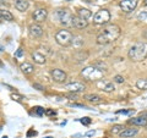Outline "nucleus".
Masks as SVG:
<instances>
[{"label": "nucleus", "mask_w": 147, "mask_h": 138, "mask_svg": "<svg viewBox=\"0 0 147 138\" xmlns=\"http://www.w3.org/2000/svg\"><path fill=\"white\" fill-rule=\"evenodd\" d=\"M71 45L75 48H81L84 45V38L80 36H75L72 38V42H71Z\"/></svg>", "instance_id": "22"}, {"label": "nucleus", "mask_w": 147, "mask_h": 138, "mask_svg": "<svg viewBox=\"0 0 147 138\" xmlns=\"http://www.w3.org/2000/svg\"><path fill=\"white\" fill-rule=\"evenodd\" d=\"M96 133H97V131H96V130H91V131H88V132H86L85 136H86V137H93Z\"/></svg>", "instance_id": "33"}, {"label": "nucleus", "mask_w": 147, "mask_h": 138, "mask_svg": "<svg viewBox=\"0 0 147 138\" xmlns=\"http://www.w3.org/2000/svg\"><path fill=\"white\" fill-rule=\"evenodd\" d=\"M97 86L100 90L105 92V93H110V92L115 90V86H114L113 82H108V81H103V80H99L97 82Z\"/></svg>", "instance_id": "10"}, {"label": "nucleus", "mask_w": 147, "mask_h": 138, "mask_svg": "<svg viewBox=\"0 0 147 138\" xmlns=\"http://www.w3.org/2000/svg\"><path fill=\"white\" fill-rule=\"evenodd\" d=\"M118 114H125V115H131L134 114V110H119Z\"/></svg>", "instance_id": "30"}, {"label": "nucleus", "mask_w": 147, "mask_h": 138, "mask_svg": "<svg viewBox=\"0 0 147 138\" xmlns=\"http://www.w3.org/2000/svg\"><path fill=\"white\" fill-rule=\"evenodd\" d=\"M0 131H1V128H0Z\"/></svg>", "instance_id": "40"}, {"label": "nucleus", "mask_w": 147, "mask_h": 138, "mask_svg": "<svg viewBox=\"0 0 147 138\" xmlns=\"http://www.w3.org/2000/svg\"><path fill=\"white\" fill-rule=\"evenodd\" d=\"M85 99L90 103H93V104H98V103H102V96H99L98 94H86L85 95Z\"/></svg>", "instance_id": "18"}, {"label": "nucleus", "mask_w": 147, "mask_h": 138, "mask_svg": "<svg viewBox=\"0 0 147 138\" xmlns=\"http://www.w3.org/2000/svg\"><path fill=\"white\" fill-rule=\"evenodd\" d=\"M77 16L81 18H85V20H88V18L92 16V12L88 10V9H80L77 11Z\"/></svg>", "instance_id": "21"}, {"label": "nucleus", "mask_w": 147, "mask_h": 138, "mask_svg": "<svg viewBox=\"0 0 147 138\" xmlns=\"http://www.w3.org/2000/svg\"><path fill=\"white\" fill-rule=\"evenodd\" d=\"M120 33H121V29L119 26L108 25L97 36V43L99 45H108L110 43H113L114 40H117L120 37Z\"/></svg>", "instance_id": "1"}, {"label": "nucleus", "mask_w": 147, "mask_h": 138, "mask_svg": "<svg viewBox=\"0 0 147 138\" xmlns=\"http://www.w3.org/2000/svg\"><path fill=\"white\" fill-rule=\"evenodd\" d=\"M11 98H12L13 100H22V99H24V96L16 93V94H11Z\"/></svg>", "instance_id": "32"}, {"label": "nucleus", "mask_w": 147, "mask_h": 138, "mask_svg": "<svg viewBox=\"0 0 147 138\" xmlns=\"http://www.w3.org/2000/svg\"><path fill=\"white\" fill-rule=\"evenodd\" d=\"M110 21V12L107 9H102L94 13L93 16V22L96 25H107Z\"/></svg>", "instance_id": "6"}, {"label": "nucleus", "mask_w": 147, "mask_h": 138, "mask_svg": "<svg viewBox=\"0 0 147 138\" xmlns=\"http://www.w3.org/2000/svg\"><path fill=\"white\" fill-rule=\"evenodd\" d=\"M57 16L59 18V21H60V23L64 25L65 27L74 26V15L67 9H60V10H58Z\"/></svg>", "instance_id": "5"}, {"label": "nucleus", "mask_w": 147, "mask_h": 138, "mask_svg": "<svg viewBox=\"0 0 147 138\" xmlns=\"http://www.w3.org/2000/svg\"><path fill=\"white\" fill-rule=\"evenodd\" d=\"M50 75H52V78L57 83H64L66 81V73L60 68H53Z\"/></svg>", "instance_id": "7"}, {"label": "nucleus", "mask_w": 147, "mask_h": 138, "mask_svg": "<svg viewBox=\"0 0 147 138\" xmlns=\"http://www.w3.org/2000/svg\"><path fill=\"white\" fill-rule=\"evenodd\" d=\"M144 37H145V39L147 40V29H146V31L144 32Z\"/></svg>", "instance_id": "37"}, {"label": "nucleus", "mask_w": 147, "mask_h": 138, "mask_svg": "<svg viewBox=\"0 0 147 138\" xmlns=\"http://www.w3.org/2000/svg\"><path fill=\"white\" fill-rule=\"evenodd\" d=\"M85 3H87V4H94L96 3V0H84Z\"/></svg>", "instance_id": "36"}, {"label": "nucleus", "mask_w": 147, "mask_h": 138, "mask_svg": "<svg viewBox=\"0 0 147 138\" xmlns=\"http://www.w3.org/2000/svg\"><path fill=\"white\" fill-rule=\"evenodd\" d=\"M87 25H88V22H87V20H85V18H81L79 16H74V26L76 27V28L79 29H82L85 28V27H87Z\"/></svg>", "instance_id": "14"}, {"label": "nucleus", "mask_w": 147, "mask_h": 138, "mask_svg": "<svg viewBox=\"0 0 147 138\" xmlns=\"http://www.w3.org/2000/svg\"><path fill=\"white\" fill-rule=\"evenodd\" d=\"M147 56V45L142 42L135 43L129 50V58L135 62H140L145 60Z\"/></svg>", "instance_id": "2"}, {"label": "nucleus", "mask_w": 147, "mask_h": 138, "mask_svg": "<svg viewBox=\"0 0 147 138\" xmlns=\"http://www.w3.org/2000/svg\"><path fill=\"white\" fill-rule=\"evenodd\" d=\"M136 6H137V0H121L120 1V7L125 12L134 11Z\"/></svg>", "instance_id": "9"}, {"label": "nucleus", "mask_w": 147, "mask_h": 138, "mask_svg": "<svg viewBox=\"0 0 147 138\" xmlns=\"http://www.w3.org/2000/svg\"><path fill=\"white\" fill-rule=\"evenodd\" d=\"M72 38H74L72 33L67 29H60L55 34V40H57V43L59 45H61V47H69V45H71Z\"/></svg>", "instance_id": "4"}, {"label": "nucleus", "mask_w": 147, "mask_h": 138, "mask_svg": "<svg viewBox=\"0 0 147 138\" xmlns=\"http://www.w3.org/2000/svg\"><path fill=\"white\" fill-rule=\"evenodd\" d=\"M144 5H145V6H147V0H145V1H144Z\"/></svg>", "instance_id": "38"}, {"label": "nucleus", "mask_w": 147, "mask_h": 138, "mask_svg": "<svg viewBox=\"0 0 147 138\" xmlns=\"http://www.w3.org/2000/svg\"><path fill=\"white\" fill-rule=\"evenodd\" d=\"M20 68H21L22 72L26 73V75H31V73L34 71V67L32 66L31 64H28V62H22L20 65Z\"/></svg>", "instance_id": "20"}, {"label": "nucleus", "mask_w": 147, "mask_h": 138, "mask_svg": "<svg viewBox=\"0 0 147 138\" xmlns=\"http://www.w3.org/2000/svg\"><path fill=\"white\" fill-rule=\"evenodd\" d=\"M24 56V49L22 48H18L17 52L15 53V58H22Z\"/></svg>", "instance_id": "29"}, {"label": "nucleus", "mask_w": 147, "mask_h": 138, "mask_svg": "<svg viewBox=\"0 0 147 138\" xmlns=\"http://www.w3.org/2000/svg\"><path fill=\"white\" fill-rule=\"evenodd\" d=\"M88 58V53L86 52H77L75 54V60H77V62H82V61H86V59Z\"/></svg>", "instance_id": "23"}, {"label": "nucleus", "mask_w": 147, "mask_h": 138, "mask_svg": "<svg viewBox=\"0 0 147 138\" xmlns=\"http://www.w3.org/2000/svg\"><path fill=\"white\" fill-rule=\"evenodd\" d=\"M32 59H33V61L36 64H38V65H44V64L47 62V56L40 52H38V50L32 54Z\"/></svg>", "instance_id": "13"}, {"label": "nucleus", "mask_w": 147, "mask_h": 138, "mask_svg": "<svg viewBox=\"0 0 147 138\" xmlns=\"http://www.w3.org/2000/svg\"><path fill=\"white\" fill-rule=\"evenodd\" d=\"M33 87H34V88H38V90H43V89H44L43 86H40V84H38V83H34Z\"/></svg>", "instance_id": "34"}, {"label": "nucleus", "mask_w": 147, "mask_h": 138, "mask_svg": "<svg viewBox=\"0 0 147 138\" xmlns=\"http://www.w3.org/2000/svg\"><path fill=\"white\" fill-rule=\"evenodd\" d=\"M33 109H34V111H36V114L38 115V116H42V115L45 114V110L43 108H40V107H37V108H33Z\"/></svg>", "instance_id": "28"}, {"label": "nucleus", "mask_w": 147, "mask_h": 138, "mask_svg": "<svg viewBox=\"0 0 147 138\" xmlns=\"http://www.w3.org/2000/svg\"><path fill=\"white\" fill-rule=\"evenodd\" d=\"M81 75L84 78H86V80L88 81H99L103 78V75H104V71L99 70L98 67H96L94 65L93 66H87L85 67L84 70L81 71Z\"/></svg>", "instance_id": "3"}, {"label": "nucleus", "mask_w": 147, "mask_h": 138, "mask_svg": "<svg viewBox=\"0 0 147 138\" xmlns=\"http://www.w3.org/2000/svg\"><path fill=\"white\" fill-rule=\"evenodd\" d=\"M85 88V84L81 82H71V83H67L65 86V89L71 92V93H80V92H84Z\"/></svg>", "instance_id": "8"}, {"label": "nucleus", "mask_w": 147, "mask_h": 138, "mask_svg": "<svg viewBox=\"0 0 147 138\" xmlns=\"http://www.w3.org/2000/svg\"><path fill=\"white\" fill-rule=\"evenodd\" d=\"M28 6H30V3L27 1V0H16L15 1V7L21 12L27 11Z\"/></svg>", "instance_id": "16"}, {"label": "nucleus", "mask_w": 147, "mask_h": 138, "mask_svg": "<svg viewBox=\"0 0 147 138\" xmlns=\"http://www.w3.org/2000/svg\"><path fill=\"white\" fill-rule=\"evenodd\" d=\"M82 123H84V125H90V123H91V119L90 117H84V119H81V120H80Z\"/></svg>", "instance_id": "31"}, {"label": "nucleus", "mask_w": 147, "mask_h": 138, "mask_svg": "<svg viewBox=\"0 0 147 138\" xmlns=\"http://www.w3.org/2000/svg\"><path fill=\"white\" fill-rule=\"evenodd\" d=\"M28 33L31 37H33V38H39V37H42V34H43V28L38 23H32L28 27Z\"/></svg>", "instance_id": "12"}, {"label": "nucleus", "mask_w": 147, "mask_h": 138, "mask_svg": "<svg viewBox=\"0 0 147 138\" xmlns=\"http://www.w3.org/2000/svg\"><path fill=\"white\" fill-rule=\"evenodd\" d=\"M137 128H125V130H123L120 132V136L121 138H131V137H134L137 135Z\"/></svg>", "instance_id": "15"}, {"label": "nucleus", "mask_w": 147, "mask_h": 138, "mask_svg": "<svg viewBox=\"0 0 147 138\" xmlns=\"http://www.w3.org/2000/svg\"><path fill=\"white\" fill-rule=\"evenodd\" d=\"M137 18H139L140 21H144L147 18V10H144V11H141L139 15H137Z\"/></svg>", "instance_id": "27"}, {"label": "nucleus", "mask_w": 147, "mask_h": 138, "mask_svg": "<svg viewBox=\"0 0 147 138\" xmlns=\"http://www.w3.org/2000/svg\"><path fill=\"white\" fill-rule=\"evenodd\" d=\"M48 16V11L45 9H37V10L33 12V20L37 22V23H40V22H44L47 20Z\"/></svg>", "instance_id": "11"}, {"label": "nucleus", "mask_w": 147, "mask_h": 138, "mask_svg": "<svg viewBox=\"0 0 147 138\" xmlns=\"http://www.w3.org/2000/svg\"><path fill=\"white\" fill-rule=\"evenodd\" d=\"M45 114L47 115H54L55 111H53V110H45Z\"/></svg>", "instance_id": "35"}, {"label": "nucleus", "mask_w": 147, "mask_h": 138, "mask_svg": "<svg viewBox=\"0 0 147 138\" xmlns=\"http://www.w3.org/2000/svg\"><path fill=\"white\" fill-rule=\"evenodd\" d=\"M136 87L139 89H147V78H140V80H137Z\"/></svg>", "instance_id": "24"}, {"label": "nucleus", "mask_w": 147, "mask_h": 138, "mask_svg": "<svg viewBox=\"0 0 147 138\" xmlns=\"http://www.w3.org/2000/svg\"><path fill=\"white\" fill-rule=\"evenodd\" d=\"M124 77L121 76V75H117V76H114V82L115 83H119V84H121V83H124Z\"/></svg>", "instance_id": "26"}, {"label": "nucleus", "mask_w": 147, "mask_h": 138, "mask_svg": "<svg viewBox=\"0 0 147 138\" xmlns=\"http://www.w3.org/2000/svg\"><path fill=\"white\" fill-rule=\"evenodd\" d=\"M129 122L132 123V125H136V126H146L147 125V119L144 117V116H139V117L130 119Z\"/></svg>", "instance_id": "17"}, {"label": "nucleus", "mask_w": 147, "mask_h": 138, "mask_svg": "<svg viewBox=\"0 0 147 138\" xmlns=\"http://www.w3.org/2000/svg\"><path fill=\"white\" fill-rule=\"evenodd\" d=\"M123 128L124 127L121 125H115L112 128V133H113V135H120V132L123 131Z\"/></svg>", "instance_id": "25"}, {"label": "nucleus", "mask_w": 147, "mask_h": 138, "mask_svg": "<svg viewBox=\"0 0 147 138\" xmlns=\"http://www.w3.org/2000/svg\"><path fill=\"white\" fill-rule=\"evenodd\" d=\"M0 21H1V18H0Z\"/></svg>", "instance_id": "41"}, {"label": "nucleus", "mask_w": 147, "mask_h": 138, "mask_svg": "<svg viewBox=\"0 0 147 138\" xmlns=\"http://www.w3.org/2000/svg\"><path fill=\"white\" fill-rule=\"evenodd\" d=\"M66 1H71V0H66Z\"/></svg>", "instance_id": "39"}, {"label": "nucleus", "mask_w": 147, "mask_h": 138, "mask_svg": "<svg viewBox=\"0 0 147 138\" xmlns=\"http://www.w3.org/2000/svg\"><path fill=\"white\" fill-rule=\"evenodd\" d=\"M0 18L4 21H12L13 20V16L12 13L9 11V10H5V9H0Z\"/></svg>", "instance_id": "19"}]
</instances>
